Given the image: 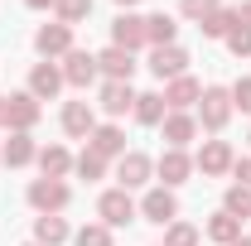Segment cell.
I'll use <instances>...</instances> for the list:
<instances>
[{"mask_svg": "<svg viewBox=\"0 0 251 246\" xmlns=\"http://www.w3.org/2000/svg\"><path fill=\"white\" fill-rule=\"evenodd\" d=\"M193 116H198V130H213V135L227 130V121H232V87H203Z\"/></svg>", "mask_w": 251, "mask_h": 246, "instance_id": "obj_1", "label": "cell"}, {"mask_svg": "<svg viewBox=\"0 0 251 246\" xmlns=\"http://www.w3.org/2000/svg\"><path fill=\"white\" fill-rule=\"evenodd\" d=\"M73 203V188H68V179H34L29 184V208L39 217H49V213H63Z\"/></svg>", "mask_w": 251, "mask_h": 246, "instance_id": "obj_2", "label": "cell"}, {"mask_svg": "<svg viewBox=\"0 0 251 246\" xmlns=\"http://www.w3.org/2000/svg\"><path fill=\"white\" fill-rule=\"evenodd\" d=\"M232 164H237V150H232L227 140H203V150L193 154V169H198L203 179H222V174H232Z\"/></svg>", "mask_w": 251, "mask_h": 246, "instance_id": "obj_3", "label": "cell"}, {"mask_svg": "<svg viewBox=\"0 0 251 246\" xmlns=\"http://www.w3.org/2000/svg\"><path fill=\"white\" fill-rule=\"evenodd\" d=\"M111 44H116V49H126V53H140V49H150L145 15H130V10H121V15L111 20Z\"/></svg>", "mask_w": 251, "mask_h": 246, "instance_id": "obj_4", "label": "cell"}, {"mask_svg": "<svg viewBox=\"0 0 251 246\" xmlns=\"http://www.w3.org/2000/svg\"><path fill=\"white\" fill-rule=\"evenodd\" d=\"M135 213H140V208H135V198H130L126 188H106V193L97 198V217H101L111 232L126 227V222H135Z\"/></svg>", "mask_w": 251, "mask_h": 246, "instance_id": "obj_5", "label": "cell"}, {"mask_svg": "<svg viewBox=\"0 0 251 246\" xmlns=\"http://www.w3.org/2000/svg\"><path fill=\"white\" fill-rule=\"evenodd\" d=\"M150 174H155V159L145 150H126L121 159H116V179H121L116 188H126V193H130V188H145Z\"/></svg>", "mask_w": 251, "mask_h": 246, "instance_id": "obj_6", "label": "cell"}, {"mask_svg": "<svg viewBox=\"0 0 251 246\" xmlns=\"http://www.w3.org/2000/svg\"><path fill=\"white\" fill-rule=\"evenodd\" d=\"M135 208H140V217H145V222H155V227H169V222L179 217V198H174V188L159 184V188H150V193H145Z\"/></svg>", "mask_w": 251, "mask_h": 246, "instance_id": "obj_7", "label": "cell"}, {"mask_svg": "<svg viewBox=\"0 0 251 246\" xmlns=\"http://www.w3.org/2000/svg\"><path fill=\"white\" fill-rule=\"evenodd\" d=\"M39 116H44L39 97H29V92H10L5 97V125H10V130H34Z\"/></svg>", "mask_w": 251, "mask_h": 246, "instance_id": "obj_8", "label": "cell"}, {"mask_svg": "<svg viewBox=\"0 0 251 246\" xmlns=\"http://www.w3.org/2000/svg\"><path fill=\"white\" fill-rule=\"evenodd\" d=\"M58 68H63V82H68V87H92L97 77H101L97 53H87V49H73V53L58 63Z\"/></svg>", "mask_w": 251, "mask_h": 246, "instance_id": "obj_9", "label": "cell"}, {"mask_svg": "<svg viewBox=\"0 0 251 246\" xmlns=\"http://www.w3.org/2000/svg\"><path fill=\"white\" fill-rule=\"evenodd\" d=\"M34 49H39V58H49V63H53V58H68L77 44H73V29L53 20V25H44V29L34 34Z\"/></svg>", "mask_w": 251, "mask_h": 246, "instance_id": "obj_10", "label": "cell"}, {"mask_svg": "<svg viewBox=\"0 0 251 246\" xmlns=\"http://www.w3.org/2000/svg\"><path fill=\"white\" fill-rule=\"evenodd\" d=\"M150 73H155L159 82H174V77H184V73H188V49H179V44L150 49Z\"/></svg>", "mask_w": 251, "mask_h": 246, "instance_id": "obj_11", "label": "cell"}, {"mask_svg": "<svg viewBox=\"0 0 251 246\" xmlns=\"http://www.w3.org/2000/svg\"><path fill=\"white\" fill-rule=\"evenodd\" d=\"M25 92L39 97V101H53V97L63 92V68H58V63H49V58L34 63V68H29V87H25Z\"/></svg>", "mask_w": 251, "mask_h": 246, "instance_id": "obj_12", "label": "cell"}, {"mask_svg": "<svg viewBox=\"0 0 251 246\" xmlns=\"http://www.w3.org/2000/svg\"><path fill=\"white\" fill-rule=\"evenodd\" d=\"M155 174L164 179V188L188 184V179H193V154H188V150H164L155 159Z\"/></svg>", "mask_w": 251, "mask_h": 246, "instance_id": "obj_13", "label": "cell"}, {"mask_svg": "<svg viewBox=\"0 0 251 246\" xmlns=\"http://www.w3.org/2000/svg\"><path fill=\"white\" fill-rule=\"evenodd\" d=\"M159 130H164V150H184L188 140L198 135V116L193 111H169L159 121Z\"/></svg>", "mask_w": 251, "mask_h": 246, "instance_id": "obj_14", "label": "cell"}, {"mask_svg": "<svg viewBox=\"0 0 251 246\" xmlns=\"http://www.w3.org/2000/svg\"><path fill=\"white\" fill-rule=\"evenodd\" d=\"M39 159V145H34L29 130H10V140L0 145V164H10V169H25Z\"/></svg>", "mask_w": 251, "mask_h": 246, "instance_id": "obj_15", "label": "cell"}, {"mask_svg": "<svg viewBox=\"0 0 251 246\" xmlns=\"http://www.w3.org/2000/svg\"><path fill=\"white\" fill-rule=\"evenodd\" d=\"M135 87L130 82H101V97H97V106L106 111V116H126V111H135Z\"/></svg>", "mask_w": 251, "mask_h": 246, "instance_id": "obj_16", "label": "cell"}, {"mask_svg": "<svg viewBox=\"0 0 251 246\" xmlns=\"http://www.w3.org/2000/svg\"><path fill=\"white\" fill-rule=\"evenodd\" d=\"M198 97H203V82L198 77H174V82H164V106L169 111H188V106H198Z\"/></svg>", "mask_w": 251, "mask_h": 246, "instance_id": "obj_17", "label": "cell"}, {"mask_svg": "<svg viewBox=\"0 0 251 246\" xmlns=\"http://www.w3.org/2000/svg\"><path fill=\"white\" fill-rule=\"evenodd\" d=\"M63 130L73 135V140H87L97 130V111H92V101H68L63 106Z\"/></svg>", "mask_w": 251, "mask_h": 246, "instance_id": "obj_18", "label": "cell"}, {"mask_svg": "<svg viewBox=\"0 0 251 246\" xmlns=\"http://www.w3.org/2000/svg\"><path fill=\"white\" fill-rule=\"evenodd\" d=\"M97 68L106 73V82H130V73H135V53H126V49H101L97 53Z\"/></svg>", "mask_w": 251, "mask_h": 246, "instance_id": "obj_19", "label": "cell"}, {"mask_svg": "<svg viewBox=\"0 0 251 246\" xmlns=\"http://www.w3.org/2000/svg\"><path fill=\"white\" fill-rule=\"evenodd\" d=\"M87 150H97L101 159H121L126 154V130L121 125H97L92 135H87Z\"/></svg>", "mask_w": 251, "mask_h": 246, "instance_id": "obj_20", "label": "cell"}, {"mask_svg": "<svg viewBox=\"0 0 251 246\" xmlns=\"http://www.w3.org/2000/svg\"><path fill=\"white\" fill-rule=\"evenodd\" d=\"M39 169H44V179H68V174H73L68 145H44V150H39Z\"/></svg>", "mask_w": 251, "mask_h": 246, "instance_id": "obj_21", "label": "cell"}, {"mask_svg": "<svg viewBox=\"0 0 251 246\" xmlns=\"http://www.w3.org/2000/svg\"><path fill=\"white\" fill-rule=\"evenodd\" d=\"M203 237H208V242H218V246H232L237 237H242V217L213 213V217H208V227H203Z\"/></svg>", "mask_w": 251, "mask_h": 246, "instance_id": "obj_22", "label": "cell"}, {"mask_svg": "<svg viewBox=\"0 0 251 246\" xmlns=\"http://www.w3.org/2000/svg\"><path fill=\"white\" fill-rule=\"evenodd\" d=\"M242 20H237V10H227V5H218L213 15H203L198 20V29H203V39H227V34L237 29Z\"/></svg>", "mask_w": 251, "mask_h": 246, "instance_id": "obj_23", "label": "cell"}, {"mask_svg": "<svg viewBox=\"0 0 251 246\" xmlns=\"http://www.w3.org/2000/svg\"><path fill=\"white\" fill-rule=\"evenodd\" d=\"M68 237H73V232H68V222H63L58 213L34 217V242H39V246H63Z\"/></svg>", "mask_w": 251, "mask_h": 246, "instance_id": "obj_24", "label": "cell"}, {"mask_svg": "<svg viewBox=\"0 0 251 246\" xmlns=\"http://www.w3.org/2000/svg\"><path fill=\"white\" fill-rule=\"evenodd\" d=\"M140 125H159L164 116H169V106H164V92H140L135 97V111H130Z\"/></svg>", "mask_w": 251, "mask_h": 246, "instance_id": "obj_25", "label": "cell"}, {"mask_svg": "<svg viewBox=\"0 0 251 246\" xmlns=\"http://www.w3.org/2000/svg\"><path fill=\"white\" fill-rule=\"evenodd\" d=\"M145 34H150V49H164V44H174L179 39V25H174V15H145Z\"/></svg>", "mask_w": 251, "mask_h": 246, "instance_id": "obj_26", "label": "cell"}, {"mask_svg": "<svg viewBox=\"0 0 251 246\" xmlns=\"http://www.w3.org/2000/svg\"><path fill=\"white\" fill-rule=\"evenodd\" d=\"M73 174L87 179V184H92V179H106V159L97 150H82V154H73Z\"/></svg>", "mask_w": 251, "mask_h": 246, "instance_id": "obj_27", "label": "cell"}, {"mask_svg": "<svg viewBox=\"0 0 251 246\" xmlns=\"http://www.w3.org/2000/svg\"><path fill=\"white\" fill-rule=\"evenodd\" d=\"M53 15H58V25H82L87 15H92V0H53Z\"/></svg>", "mask_w": 251, "mask_h": 246, "instance_id": "obj_28", "label": "cell"}, {"mask_svg": "<svg viewBox=\"0 0 251 246\" xmlns=\"http://www.w3.org/2000/svg\"><path fill=\"white\" fill-rule=\"evenodd\" d=\"M198 242H203V232H198L193 222H179V217H174V222L164 227V246H198Z\"/></svg>", "mask_w": 251, "mask_h": 246, "instance_id": "obj_29", "label": "cell"}, {"mask_svg": "<svg viewBox=\"0 0 251 246\" xmlns=\"http://www.w3.org/2000/svg\"><path fill=\"white\" fill-rule=\"evenodd\" d=\"M222 213H232V217L247 222V217H251V188L247 184H232V188H227V198H222Z\"/></svg>", "mask_w": 251, "mask_h": 246, "instance_id": "obj_30", "label": "cell"}, {"mask_svg": "<svg viewBox=\"0 0 251 246\" xmlns=\"http://www.w3.org/2000/svg\"><path fill=\"white\" fill-rule=\"evenodd\" d=\"M73 242H77V246H111V227H106V222H87Z\"/></svg>", "mask_w": 251, "mask_h": 246, "instance_id": "obj_31", "label": "cell"}, {"mask_svg": "<svg viewBox=\"0 0 251 246\" xmlns=\"http://www.w3.org/2000/svg\"><path fill=\"white\" fill-rule=\"evenodd\" d=\"M222 44H227V53H232V58H251V29H247V25H237Z\"/></svg>", "mask_w": 251, "mask_h": 246, "instance_id": "obj_32", "label": "cell"}, {"mask_svg": "<svg viewBox=\"0 0 251 246\" xmlns=\"http://www.w3.org/2000/svg\"><path fill=\"white\" fill-rule=\"evenodd\" d=\"M222 0H179V15L184 20H203V15H213Z\"/></svg>", "mask_w": 251, "mask_h": 246, "instance_id": "obj_33", "label": "cell"}, {"mask_svg": "<svg viewBox=\"0 0 251 246\" xmlns=\"http://www.w3.org/2000/svg\"><path fill=\"white\" fill-rule=\"evenodd\" d=\"M232 111H247L251 116V77H237L232 82Z\"/></svg>", "mask_w": 251, "mask_h": 246, "instance_id": "obj_34", "label": "cell"}, {"mask_svg": "<svg viewBox=\"0 0 251 246\" xmlns=\"http://www.w3.org/2000/svg\"><path fill=\"white\" fill-rule=\"evenodd\" d=\"M232 174H237V184H247V188H251V154H247V159H237V164H232Z\"/></svg>", "mask_w": 251, "mask_h": 246, "instance_id": "obj_35", "label": "cell"}, {"mask_svg": "<svg viewBox=\"0 0 251 246\" xmlns=\"http://www.w3.org/2000/svg\"><path fill=\"white\" fill-rule=\"evenodd\" d=\"M237 20H242V25L251 29V0H242V5H237Z\"/></svg>", "mask_w": 251, "mask_h": 246, "instance_id": "obj_36", "label": "cell"}, {"mask_svg": "<svg viewBox=\"0 0 251 246\" xmlns=\"http://www.w3.org/2000/svg\"><path fill=\"white\" fill-rule=\"evenodd\" d=\"M29 10H53V0H25Z\"/></svg>", "mask_w": 251, "mask_h": 246, "instance_id": "obj_37", "label": "cell"}, {"mask_svg": "<svg viewBox=\"0 0 251 246\" xmlns=\"http://www.w3.org/2000/svg\"><path fill=\"white\" fill-rule=\"evenodd\" d=\"M116 5H121V10H130V5H140V0H116Z\"/></svg>", "mask_w": 251, "mask_h": 246, "instance_id": "obj_38", "label": "cell"}, {"mask_svg": "<svg viewBox=\"0 0 251 246\" xmlns=\"http://www.w3.org/2000/svg\"><path fill=\"white\" fill-rule=\"evenodd\" d=\"M232 246H251V237H237V242H232Z\"/></svg>", "mask_w": 251, "mask_h": 246, "instance_id": "obj_39", "label": "cell"}, {"mask_svg": "<svg viewBox=\"0 0 251 246\" xmlns=\"http://www.w3.org/2000/svg\"><path fill=\"white\" fill-rule=\"evenodd\" d=\"M0 125H5V97H0Z\"/></svg>", "mask_w": 251, "mask_h": 246, "instance_id": "obj_40", "label": "cell"}, {"mask_svg": "<svg viewBox=\"0 0 251 246\" xmlns=\"http://www.w3.org/2000/svg\"><path fill=\"white\" fill-rule=\"evenodd\" d=\"M25 246H39V242H25Z\"/></svg>", "mask_w": 251, "mask_h": 246, "instance_id": "obj_41", "label": "cell"}, {"mask_svg": "<svg viewBox=\"0 0 251 246\" xmlns=\"http://www.w3.org/2000/svg\"><path fill=\"white\" fill-rule=\"evenodd\" d=\"M247 140H251V135H247Z\"/></svg>", "mask_w": 251, "mask_h": 246, "instance_id": "obj_42", "label": "cell"}]
</instances>
